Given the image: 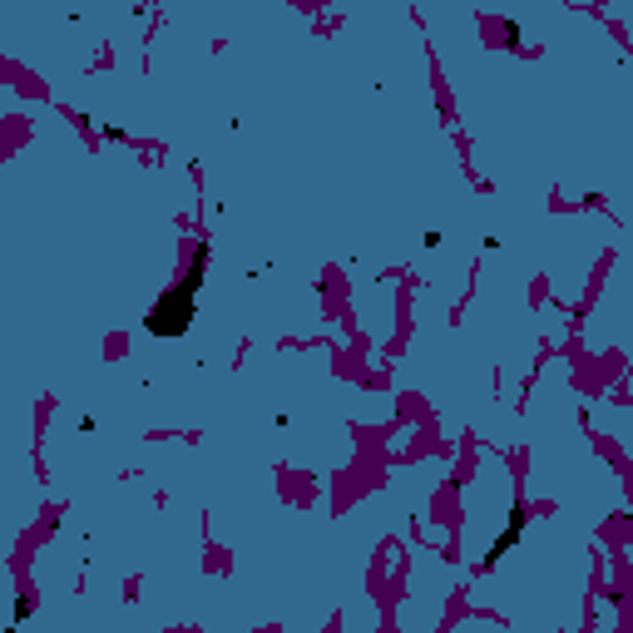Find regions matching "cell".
<instances>
[{
  "mask_svg": "<svg viewBox=\"0 0 633 633\" xmlns=\"http://www.w3.org/2000/svg\"><path fill=\"white\" fill-rule=\"evenodd\" d=\"M193 297H198V292H188L183 282L168 287V292L149 307L144 332H149V337H183V332L193 327V317H198V302H193Z\"/></svg>",
  "mask_w": 633,
  "mask_h": 633,
  "instance_id": "6da1fadb",
  "label": "cell"
},
{
  "mask_svg": "<svg viewBox=\"0 0 633 633\" xmlns=\"http://www.w3.org/2000/svg\"><path fill=\"white\" fill-rule=\"evenodd\" d=\"M520 534H525V510L515 505V515L505 520V529H500V539L490 544V554H485V564H500V559H505V554H510V549L520 544Z\"/></svg>",
  "mask_w": 633,
  "mask_h": 633,
  "instance_id": "7a4b0ae2",
  "label": "cell"
},
{
  "mask_svg": "<svg viewBox=\"0 0 633 633\" xmlns=\"http://www.w3.org/2000/svg\"><path fill=\"white\" fill-rule=\"evenodd\" d=\"M203 277H208V243H198V248H193L188 272H183V287H188V292H198V287H203Z\"/></svg>",
  "mask_w": 633,
  "mask_h": 633,
  "instance_id": "3957f363",
  "label": "cell"
},
{
  "mask_svg": "<svg viewBox=\"0 0 633 633\" xmlns=\"http://www.w3.org/2000/svg\"><path fill=\"white\" fill-rule=\"evenodd\" d=\"M30 613H35V598H30V594H20V598H15V623H25Z\"/></svg>",
  "mask_w": 633,
  "mask_h": 633,
  "instance_id": "277c9868",
  "label": "cell"
}]
</instances>
